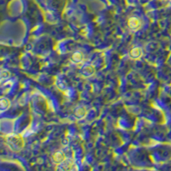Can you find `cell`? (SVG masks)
<instances>
[{
    "label": "cell",
    "mask_w": 171,
    "mask_h": 171,
    "mask_svg": "<svg viewBox=\"0 0 171 171\" xmlns=\"http://www.w3.org/2000/svg\"><path fill=\"white\" fill-rule=\"evenodd\" d=\"M8 143L14 150H20L24 145V141L22 138L17 135H11L8 137Z\"/></svg>",
    "instance_id": "6da1fadb"
},
{
    "label": "cell",
    "mask_w": 171,
    "mask_h": 171,
    "mask_svg": "<svg viewBox=\"0 0 171 171\" xmlns=\"http://www.w3.org/2000/svg\"><path fill=\"white\" fill-rule=\"evenodd\" d=\"M52 160H53V162H54L55 164H61L66 159H65V156H64V154H63V152H55L53 154Z\"/></svg>",
    "instance_id": "7a4b0ae2"
},
{
    "label": "cell",
    "mask_w": 171,
    "mask_h": 171,
    "mask_svg": "<svg viewBox=\"0 0 171 171\" xmlns=\"http://www.w3.org/2000/svg\"><path fill=\"white\" fill-rule=\"evenodd\" d=\"M127 25L129 27V28L135 30L140 26V22L137 17H131L127 22Z\"/></svg>",
    "instance_id": "3957f363"
},
{
    "label": "cell",
    "mask_w": 171,
    "mask_h": 171,
    "mask_svg": "<svg viewBox=\"0 0 171 171\" xmlns=\"http://www.w3.org/2000/svg\"><path fill=\"white\" fill-rule=\"evenodd\" d=\"M142 55V50L140 47H134L129 52V56L134 58V59H137L140 58Z\"/></svg>",
    "instance_id": "277c9868"
},
{
    "label": "cell",
    "mask_w": 171,
    "mask_h": 171,
    "mask_svg": "<svg viewBox=\"0 0 171 171\" xmlns=\"http://www.w3.org/2000/svg\"><path fill=\"white\" fill-rule=\"evenodd\" d=\"M94 72H95V69L93 65H86L81 70L82 74H84L85 76H90L94 74Z\"/></svg>",
    "instance_id": "5b68a950"
},
{
    "label": "cell",
    "mask_w": 171,
    "mask_h": 171,
    "mask_svg": "<svg viewBox=\"0 0 171 171\" xmlns=\"http://www.w3.org/2000/svg\"><path fill=\"white\" fill-rule=\"evenodd\" d=\"M71 60L74 63H80L83 60V54L80 52H75L73 53V55L71 56Z\"/></svg>",
    "instance_id": "8992f818"
},
{
    "label": "cell",
    "mask_w": 171,
    "mask_h": 171,
    "mask_svg": "<svg viewBox=\"0 0 171 171\" xmlns=\"http://www.w3.org/2000/svg\"><path fill=\"white\" fill-rule=\"evenodd\" d=\"M0 105H1V110H2V111H5V110L10 108V100H9L8 98H1Z\"/></svg>",
    "instance_id": "52a82bcc"
},
{
    "label": "cell",
    "mask_w": 171,
    "mask_h": 171,
    "mask_svg": "<svg viewBox=\"0 0 171 171\" xmlns=\"http://www.w3.org/2000/svg\"><path fill=\"white\" fill-rule=\"evenodd\" d=\"M86 110L84 107H80V108L76 109V111H75V115H76V117H78V118H82V117H84L86 115Z\"/></svg>",
    "instance_id": "ba28073f"
},
{
    "label": "cell",
    "mask_w": 171,
    "mask_h": 171,
    "mask_svg": "<svg viewBox=\"0 0 171 171\" xmlns=\"http://www.w3.org/2000/svg\"><path fill=\"white\" fill-rule=\"evenodd\" d=\"M62 165H63V169L68 170V169H73L74 163L72 161H70V160H65L63 163H62Z\"/></svg>",
    "instance_id": "9c48e42d"
},
{
    "label": "cell",
    "mask_w": 171,
    "mask_h": 171,
    "mask_svg": "<svg viewBox=\"0 0 171 171\" xmlns=\"http://www.w3.org/2000/svg\"><path fill=\"white\" fill-rule=\"evenodd\" d=\"M10 76V73L7 70H2L1 72V81H4V80H7Z\"/></svg>",
    "instance_id": "30bf717a"
}]
</instances>
